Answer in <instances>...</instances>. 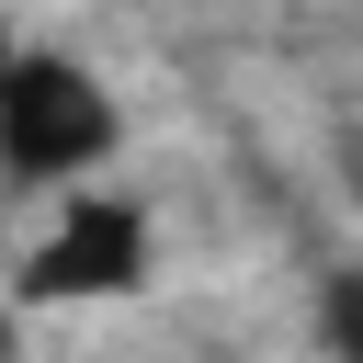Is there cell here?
<instances>
[{
    "instance_id": "5",
    "label": "cell",
    "mask_w": 363,
    "mask_h": 363,
    "mask_svg": "<svg viewBox=\"0 0 363 363\" xmlns=\"http://www.w3.org/2000/svg\"><path fill=\"white\" fill-rule=\"evenodd\" d=\"M0 193H11V182H0Z\"/></svg>"
},
{
    "instance_id": "4",
    "label": "cell",
    "mask_w": 363,
    "mask_h": 363,
    "mask_svg": "<svg viewBox=\"0 0 363 363\" xmlns=\"http://www.w3.org/2000/svg\"><path fill=\"white\" fill-rule=\"evenodd\" d=\"M340 182H352V204H363V136H340Z\"/></svg>"
},
{
    "instance_id": "1",
    "label": "cell",
    "mask_w": 363,
    "mask_h": 363,
    "mask_svg": "<svg viewBox=\"0 0 363 363\" xmlns=\"http://www.w3.org/2000/svg\"><path fill=\"white\" fill-rule=\"evenodd\" d=\"M125 147V113H113V91L79 68V57H57V45H11L0 34V182L23 193V182H68V193H91V170Z\"/></svg>"
},
{
    "instance_id": "3",
    "label": "cell",
    "mask_w": 363,
    "mask_h": 363,
    "mask_svg": "<svg viewBox=\"0 0 363 363\" xmlns=\"http://www.w3.org/2000/svg\"><path fill=\"white\" fill-rule=\"evenodd\" d=\"M318 352L329 363H363V261H329L318 272Z\"/></svg>"
},
{
    "instance_id": "2",
    "label": "cell",
    "mask_w": 363,
    "mask_h": 363,
    "mask_svg": "<svg viewBox=\"0 0 363 363\" xmlns=\"http://www.w3.org/2000/svg\"><path fill=\"white\" fill-rule=\"evenodd\" d=\"M147 284V204L125 193H68V216L23 261V306H113Z\"/></svg>"
}]
</instances>
